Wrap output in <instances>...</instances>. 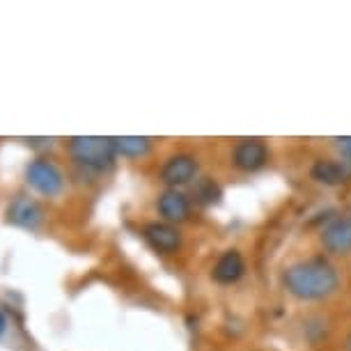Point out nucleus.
Listing matches in <instances>:
<instances>
[{"instance_id":"9","label":"nucleus","mask_w":351,"mask_h":351,"mask_svg":"<svg viewBox=\"0 0 351 351\" xmlns=\"http://www.w3.org/2000/svg\"><path fill=\"white\" fill-rule=\"evenodd\" d=\"M243 274H246V262L239 250H225L211 269V278L218 285H234L237 280H241Z\"/></svg>"},{"instance_id":"15","label":"nucleus","mask_w":351,"mask_h":351,"mask_svg":"<svg viewBox=\"0 0 351 351\" xmlns=\"http://www.w3.org/2000/svg\"><path fill=\"white\" fill-rule=\"evenodd\" d=\"M5 328H8V319H5V315L0 313V335L5 333Z\"/></svg>"},{"instance_id":"1","label":"nucleus","mask_w":351,"mask_h":351,"mask_svg":"<svg viewBox=\"0 0 351 351\" xmlns=\"http://www.w3.org/2000/svg\"><path fill=\"white\" fill-rule=\"evenodd\" d=\"M282 285L294 299L299 301H319L326 299L340 285L337 271L324 257H310L289 264L282 271Z\"/></svg>"},{"instance_id":"13","label":"nucleus","mask_w":351,"mask_h":351,"mask_svg":"<svg viewBox=\"0 0 351 351\" xmlns=\"http://www.w3.org/2000/svg\"><path fill=\"white\" fill-rule=\"evenodd\" d=\"M112 143H115L117 154L129 158H141L152 149V141L145 136H122V138H112Z\"/></svg>"},{"instance_id":"8","label":"nucleus","mask_w":351,"mask_h":351,"mask_svg":"<svg viewBox=\"0 0 351 351\" xmlns=\"http://www.w3.org/2000/svg\"><path fill=\"white\" fill-rule=\"evenodd\" d=\"M158 214L165 218V223H184L191 216V200L180 189H168L158 195Z\"/></svg>"},{"instance_id":"12","label":"nucleus","mask_w":351,"mask_h":351,"mask_svg":"<svg viewBox=\"0 0 351 351\" xmlns=\"http://www.w3.org/2000/svg\"><path fill=\"white\" fill-rule=\"evenodd\" d=\"M191 195H193V200L197 204L209 207V204H216L218 200H221L223 191H221V186H218L216 180H211V177H200V180H195L193 189H191Z\"/></svg>"},{"instance_id":"5","label":"nucleus","mask_w":351,"mask_h":351,"mask_svg":"<svg viewBox=\"0 0 351 351\" xmlns=\"http://www.w3.org/2000/svg\"><path fill=\"white\" fill-rule=\"evenodd\" d=\"M197 175V158L193 154H175L163 163L161 182L168 189L186 186Z\"/></svg>"},{"instance_id":"11","label":"nucleus","mask_w":351,"mask_h":351,"mask_svg":"<svg viewBox=\"0 0 351 351\" xmlns=\"http://www.w3.org/2000/svg\"><path fill=\"white\" fill-rule=\"evenodd\" d=\"M310 177L315 182L324 184V186H340V184L347 180V168L340 161H330V158H322V161H315L313 168H310Z\"/></svg>"},{"instance_id":"2","label":"nucleus","mask_w":351,"mask_h":351,"mask_svg":"<svg viewBox=\"0 0 351 351\" xmlns=\"http://www.w3.org/2000/svg\"><path fill=\"white\" fill-rule=\"evenodd\" d=\"M69 154L76 163L85 165L92 170H104L110 168L115 161V143L112 138L101 136H76L69 141Z\"/></svg>"},{"instance_id":"16","label":"nucleus","mask_w":351,"mask_h":351,"mask_svg":"<svg viewBox=\"0 0 351 351\" xmlns=\"http://www.w3.org/2000/svg\"><path fill=\"white\" fill-rule=\"evenodd\" d=\"M347 351H351V333L347 335Z\"/></svg>"},{"instance_id":"3","label":"nucleus","mask_w":351,"mask_h":351,"mask_svg":"<svg viewBox=\"0 0 351 351\" xmlns=\"http://www.w3.org/2000/svg\"><path fill=\"white\" fill-rule=\"evenodd\" d=\"M25 180L35 191H39L42 195H58L64 186L62 172L56 163L46 161V158H35V161L28 163L25 168Z\"/></svg>"},{"instance_id":"4","label":"nucleus","mask_w":351,"mask_h":351,"mask_svg":"<svg viewBox=\"0 0 351 351\" xmlns=\"http://www.w3.org/2000/svg\"><path fill=\"white\" fill-rule=\"evenodd\" d=\"M269 163V147L262 138H241L232 147V165L243 172H257Z\"/></svg>"},{"instance_id":"14","label":"nucleus","mask_w":351,"mask_h":351,"mask_svg":"<svg viewBox=\"0 0 351 351\" xmlns=\"http://www.w3.org/2000/svg\"><path fill=\"white\" fill-rule=\"evenodd\" d=\"M335 145L340 149L342 158H347L349 165H351V136H344V138H335Z\"/></svg>"},{"instance_id":"7","label":"nucleus","mask_w":351,"mask_h":351,"mask_svg":"<svg viewBox=\"0 0 351 351\" xmlns=\"http://www.w3.org/2000/svg\"><path fill=\"white\" fill-rule=\"evenodd\" d=\"M143 234H145V241H147L154 250H158V253H163V255L177 253V250L182 248L180 230H177L175 225H170V223H158V221L149 223V225H145Z\"/></svg>"},{"instance_id":"6","label":"nucleus","mask_w":351,"mask_h":351,"mask_svg":"<svg viewBox=\"0 0 351 351\" xmlns=\"http://www.w3.org/2000/svg\"><path fill=\"white\" fill-rule=\"evenodd\" d=\"M319 241L330 255L351 253V216H337L328 225H324Z\"/></svg>"},{"instance_id":"10","label":"nucleus","mask_w":351,"mask_h":351,"mask_svg":"<svg viewBox=\"0 0 351 351\" xmlns=\"http://www.w3.org/2000/svg\"><path fill=\"white\" fill-rule=\"evenodd\" d=\"M8 221L12 225H19V228L35 230L42 223V207L35 200H30V197L19 195L8 207Z\"/></svg>"}]
</instances>
